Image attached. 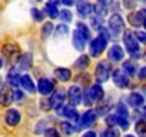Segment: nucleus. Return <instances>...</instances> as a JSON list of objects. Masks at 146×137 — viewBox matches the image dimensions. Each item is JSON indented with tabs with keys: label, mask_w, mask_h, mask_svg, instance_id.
Wrapping results in <instances>:
<instances>
[{
	"label": "nucleus",
	"mask_w": 146,
	"mask_h": 137,
	"mask_svg": "<svg viewBox=\"0 0 146 137\" xmlns=\"http://www.w3.org/2000/svg\"><path fill=\"white\" fill-rule=\"evenodd\" d=\"M103 99V89L100 84H93L89 87V90L86 92V94L82 97L83 104L85 106H92L96 101H100Z\"/></svg>",
	"instance_id": "f257e3e1"
},
{
	"label": "nucleus",
	"mask_w": 146,
	"mask_h": 137,
	"mask_svg": "<svg viewBox=\"0 0 146 137\" xmlns=\"http://www.w3.org/2000/svg\"><path fill=\"white\" fill-rule=\"evenodd\" d=\"M108 24H109V36L110 37L113 36V39H117L122 34L123 29H125V22H123L122 16L117 14V13H115V14L110 16Z\"/></svg>",
	"instance_id": "f03ea898"
},
{
	"label": "nucleus",
	"mask_w": 146,
	"mask_h": 137,
	"mask_svg": "<svg viewBox=\"0 0 146 137\" xmlns=\"http://www.w3.org/2000/svg\"><path fill=\"white\" fill-rule=\"evenodd\" d=\"M110 73H112V67H110V64H109L108 61H100V63L96 66L95 74H96L98 82H100V83L108 82L109 77H110Z\"/></svg>",
	"instance_id": "7ed1b4c3"
},
{
	"label": "nucleus",
	"mask_w": 146,
	"mask_h": 137,
	"mask_svg": "<svg viewBox=\"0 0 146 137\" xmlns=\"http://www.w3.org/2000/svg\"><path fill=\"white\" fill-rule=\"evenodd\" d=\"M82 97H83V92L80 89V86L75 84V86H70L69 90H67V99H69V103L72 107H75L78 104L82 103Z\"/></svg>",
	"instance_id": "20e7f679"
},
{
	"label": "nucleus",
	"mask_w": 146,
	"mask_h": 137,
	"mask_svg": "<svg viewBox=\"0 0 146 137\" xmlns=\"http://www.w3.org/2000/svg\"><path fill=\"white\" fill-rule=\"evenodd\" d=\"M123 43H125L127 51L132 53L133 56L139 53V41L136 40L135 33H132V32H126V33L123 34Z\"/></svg>",
	"instance_id": "39448f33"
},
{
	"label": "nucleus",
	"mask_w": 146,
	"mask_h": 137,
	"mask_svg": "<svg viewBox=\"0 0 146 137\" xmlns=\"http://www.w3.org/2000/svg\"><path fill=\"white\" fill-rule=\"evenodd\" d=\"M106 44H108V41L102 36H98L96 39H93L90 41V56L92 57H99L105 51Z\"/></svg>",
	"instance_id": "423d86ee"
},
{
	"label": "nucleus",
	"mask_w": 146,
	"mask_h": 137,
	"mask_svg": "<svg viewBox=\"0 0 146 137\" xmlns=\"http://www.w3.org/2000/svg\"><path fill=\"white\" fill-rule=\"evenodd\" d=\"M96 119H98V116H96V113H95L93 110H88V111H85V113L82 114V117H80L79 126H76L75 130L79 131V130H82V128H85V127L93 124V123L96 121Z\"/></svg>",
	"instance_id": "0eeeda50"
},
{
	"label": "nucleus",
	"mask_w": 146,
	"mask_h": 137,
	"mask_svg": "<svg viewBox=\"0 0 146 137\" xmlns=\"http://www.w3.org/2000/svg\"><path fill=\"white\" fill-rule=\"evenodd\" d=\"M113 82L117 87L120 89H126L129 86V76L122 70V68H116V70L113 72Z\"/></svg>",
	"instance_id": "6e6552de"
},
{
	"label": "nucleus",
	"mask_w": 146,
	"mask_h": 137,
	"mask_svg": "<svg viewBox=\"0 0 146 137\" xmlns=\"http://www.w3.org/2000/svg\"><path fill=\"white\" fill-rule=\"evenodd\" d=\"M64 92L63 90H59V92H54V94L52 96V99L49 100V106L50 109H54V110H60L64 104Z\"/></svg>",
	"instance_id": "1a4fd4ad"
},
{
	"label": "nucleus",
	"mask_w": 146,
	"mask_h": 137,
	"mask_svg": "<svg viewBox=\"0 0 146 137\" xmlns=\"http://www.w3.org/2000/svg\"><path fill=\"white\" fill-rule=\"evenodd\" d=\"M32 63H33L32 54L23 53V54H20V56L17 57V63H16L17 68H16V70H17V72H19V70H29V68L32 67Z\"/></svg>",
	"instance_id": "9d476101"
},
{
	"label": "nucleus",
	"mask_w": 146,
	"mask_h": 137,
	"mask_svg": "<svg viewBox=\"0 0 146 137\" xmlns=\"http://www.w3.org/2000/svg\"><path fill=\"white\" fill-rule=\"evenodd\" d=\"M106 121H108V124H112V127H113V126H119V127L123 128V130H127V128H129V121H127V119H125V117H122V116H117V114H110V116L106 119Z\"/></svg>",
	"instance_id": "9b49d317"
},
{
	"label": "nucleus",
	"mask_w": 146,
	"mask_h": 137,
	"mask_svg": "<svg viewBox=\"0 0 146 137\" xmlns=\"http://www.w3.org/2000/svg\"><path fill=\"white\" fill-rule=\"evenodd\" d=\"M13 103V90L9 86H3L0 89V104L9 106Z\"/></svg>",
	"instance_id": "f8f14e48"
},
{
	"label": "nucleus",
	"mask_w": 146,
	"mask_h": 137,
	"mask_svg": "<svg viewBox=\"0 0 146 137\" xmlns=\"http://www.w3.org/2000/svg\"><path fill=\"white\" fill-rule=\"evenodd\" d=\"M53 89H54V83H53L50 79H40L39 83H37V90H39V93L43 94V96L50 94V93L53 92Z\"/></svg>",
	"instance_id": "ddd939ff"
},
{
	"label": "nucleus",
	"mask_w": 146,
	"mask_h": 137,
	"mask_svg": "<svg viewBox=\"0 0 146 137\" xmlns=\"http://www.w3.org/2000/svg\"><path fill=\"white\" fill-rule=\"evenodd\" d=\"M5 121L7 126H17L19 121H20V113L16 110V109H9L5 114Z\"/></svg>",
	"instance_id": "4468645a"
},
{
	"label": "nucleus",
	"mask_w": 146,
	"mask_h": 137,
	"mask_svg": "<svg viewBox=\"0 0 146 137\" xmlns=\"http://www.w3.org/2000/svg\"><path fill=\"white\" fill-rule=\"evenodd\" d=\"M130 22H132V26L135 27H140V26H145V20H146V10L142 9L139 12H135L130 14Z\"/></svg>",
	"instance_id": "2eb2a0df"
},
{
	"label": "nucleus",
	"mask_w": 146,
	"mask_h": 137,
	"mask_svg": "<svg viewBox=\"0 0 146 137\" xmlns=\"http://www.w3.org/2000/svg\"><path fill=\"white\" fill-rule=\"evenodd\" d=\"M108 56H109V60H112V61H120V60L125 57V53H123V49H122L120 46L113 44V46L109 49Z\"/></svg>",
	"instance_id": "dca6fc26"
},
{
	"label": "nucleus",
	"mask_w": 146,
	"mask_h": 137,
	"mask_svg": "<svg viewBox=\"0 0 146 137\" xmlns=\"http://www.w3.org/2000/svg\"><path fill=\"white\" fill-rule=\"evenodd\" d=\"M76 7H78V13L80 17H88L93 12V5H90L88 2H79L76 5Z\"/></svg>",
	"instance_id": "f3484780"
},
{
	"label": "nucleus",
	"mask_w": 146,
	"mask_h": 137,
	"mask_svg": "<svg viewBox=\"0 0 146 137\" xmlns=\"http://www.w3.org/2000/svg\"><path fill=\"white\" fill-rule=\"evenodd\" d=\"M20 84H22V87L27 92V93H35L36 92V86H35V83H33V80H32V77L29 76V74H25V76H20Z\"/></svg>",
	"instance_id": "a211bd4d"
},
{
	"label": "nucleus",
	"mask_w": 146,
	"mask_h": 137,
	"mask_svg": "<svg viewBox=\"0 0 146 137\" xmlns=\"http://www.w3.org/2000/svg\"><path fill=\"white\" fill-rule=\"evenodd\" d=\"M127 101H129V104H130L132 107L139 109V107H142V106H143L145 99H143V96H142V94H139V93H136V92H135V93H130V94H129Z\"/></svg>",
	"instance_id": "6ab92c4d"
},
{
	"label": "nucleus",
	"mask_w": 146,
	"mask_h": 137,
	"mask_svg": "<svg viewBox=\"0 0 146 137\" xmlns=\"http://www.w3.org/2000/svg\"><path fill=\"white\" fill-rule=\"evenodd\" d=\"M60 116L69 119V120H78L79 116H78V110L72 106H63L62 107V111H60Z\"/></svg>",
	"instance_id": "aec40b11"
},
{
	"label": "nucleus",
	"mask_w": 146,
	"mask_h": 137,
	"mask_svg": "<svg viewBox=\"0 0 146 137\" xmlns=\"http://www.w3.org/2000/svg\"><path fill=\"white\" fill-rule=\"evenodd\" d=\"M72 41H73V46H75V49L76 50H79V51H82L83 49H85V46H86V40L75 30L73 32V37H72Z\"/></svg>",
	"instance_id": "412c9836"
},
{
	"label": "nucleus",
	"mask_w": 146,
	"mask_h": 137,
	"mask_svg": "<svg viewBox=\"0 0 146 137\" xmlns=\"http://www.w3.org/2000/svg\"><path fill=\"white\" fill-rule=\"evenodd\" d=\"M54 76L57 80L60 82H69L70 77H72V73L69 68H64V67H59L57 70H54Z\"/></svg>",
	"instance_id": "4be33fe9"
},
{
	"label": "nucleus",
	"mask_w": 146,
	"mask_h": 137,
	"mask_svg": "<svg viewBox=\"0 0 146 137\" xmlns=\"http://www.w3.org/2000/svg\"><path fill=\"white\" fill-rule=\"evenodd\" d=\"M7 83H9V86H19L20 84V73L16 68H12L7 73Z\"/></svg>",
	"instance_id": "5701e85b"
},
{
	"label": "nucleus",
	"mask_w": 146,
	"mask_h": 137,
	"mask_svg": "<svg viewBox=\"0 0 146 137\" xmlns=\"http://www.w3.org/2000/svg\"><path fill=\"white\" fill-rule=\"evenodd\" d=\"M46 14L52 19H56L59 16V9H57V2H49L46 3Z\"/></svg>",
	"instance_id": "b1692460"
},
{
	"label": "nucleus",
	"mask_w": 146,
	"mask_h": 137,
	"mask_svg": "<svg viewBox=\"0 0 146 137\" xmlns=\"http://www.w3.org/2000/svg\"><path fill=\"white\" fill-rule=\"evenodd\" d=\"M110 100L109 99H106V100H100V104H99V107H98V110L95 111L96 113V116H105V114H108L109 113V110H110Z\"/></svg>",
	"instance_id": "393cba45"
},
{
	"label": "nucleus",
	"mask_w": 146,
	"mask_h": 137,
	"mask_svg": "<svg viewBox=\"0 0 146 137\" xmlns=\"http://www.w3.org/2000/svg\"><path fill=\"white\" fill-rule=\"evenodd\" d=\"M76 32H78L86 41L90 39V30H89V27H88L85 23H82V22L78 23V24H76Z\"/></svg>",
	"instance_id": "a878e982"
},
{
	"label": "nucleus",
	"mask_w": 146,
	"mask_h": 137,
	"mask_svg": "<svg viewBox=\"0 0 146 137\" xmlns=\"http://www.w3.org/2000/svg\"><path fill=\"white\" fill-rule=\"evenodd\" d=\"M123 72L126 73V74H129V76H133L135 73H136V64H135V61L133 60H126V61H123Z\"/></svg>",
	"instance_id": "bb28decb"
},
{
	"label": "nucleus",
	"mask_w": 146,
	"mask_h": 137,
	"mask_svg": "<svg viewBox=\"0 0 146 137\" xmlns=\"http://www.w3.org/2000/svg\"><path fill=\"white\" fill-rule=\"evenodd\" d=\"M93 12L96 13V16L103 17V16L108 13V3H105V2H98V3L93 6Z\"/></svg>",
	"instance_id": "cd10ccee"
},
{
	"label": "nucleus",
	"mask_w": 146,
	"mask_h": 137,
	"mask_svg": "<svg viewBox=\"0 0 146 137\" xmlns=\"http://www.w3.org/2000/svg\"><path fill=\"white\" fill-rule=\"evenodd\" d=\"M19 53V47L16 46V44H5V47H3V54L6 56V57H13L15 54H17Z\"/></svg>",
	"instance_id": "c85d7f7f"
},
{
	"label": "nucleus",
	"mask_w": 146,
	"mask_h": 137,
	"mask_svg": "<svg viewBox=\"0 0 146 137\" xmlns=\"http://www.w3.org/2000/svg\"><path fill=\"white\" fill-rule=\"evenodd\" d=\"M89 63H90V60H89V56L83 54V56H80V57L76 60L75 66H76L78 68H80V70H85V68H88Z\"/></svg>",
	"instance_id": "c756f323"
},
{
	"label": "nucleus",
	"mask_w": 146,
	"mask_h": 137,
	"mask_svg": "<svg viewBox=\"0 0 146 137\" xmlns=\"http://www.w3.org/2000/svg\"><path fill=\"white\" fill-rule=\"evenodd\" d=\"M69 33V27L66 26V24H59V26H56V29H54V36L56 37H63V36H66Z\"/></svg>",
	"instance_id": "7c9ffc66"
},
{
	"label": "nucleus",
	"mask_w": 146,
	"mask_h": 137,
	"mask_svg": "<svg viewBox=\"0 0 146 137\" xmlns=\"http://www.w3.org/2000/svg\"><path fill=\"white\" fill-rule=\"evenodd\" d=\"M52 33H53V23H44L42 27V37L47 39Z\"/></svg>",
	"instance_id": "2f4dec72"
},
{
	"label": "nucleus",
	"mask_w": 146,
	"mask_h": 137,
	"mask_svg": "<svg viewBox=\"0 0 146 137\" xmlns=\"http://www.w3.org/2000/svg\"><path fill=\"white\" fill-rule=\"evenodd\" d=\"M57 17H60L62 22H64V23L72 22V13H70V10H67V9H64V10H59V16H57Z\"/></svg>",
	"instance_id": "473e14b6"
},
{
	"label": "nucleus",
	"mask_w": 146,
	"mask_h": 137,
	"mask_svg": "<svg viewBox=\"0 0 146 137\" xmlns=\"http://www.w3.org/2000/svg\"><path fill=\"white\" fill-rule=\"evenodd\" d=\"M100 137H119V131L115 127H109L105 131H102Z\"/></svg>",
	"instance_id": "72a5a7b5"
},
{
	"label": "nucleus",
	"mask_w": 146,
	"mask_h": 137,
	"mask_svg": "<svg viewBox=\"0 0 146 137\" xmlns=\"http://www.w3.org/2000/svg\"><path fill=\"white\" fill-rule=\"evenodd\" d=\"M60 130H62L64 134H72L73 131H76L75 127H73L70 123H66V121H62V123H60Z\"/></svg>",
	"instance_id": "f704fd0d"
},
{
	"label": "nucleus",
	"mask_w": 146,
	"mask_h": 137,
	"mask_svg": "<svg viewBox=\"0 0 146 137\" xmlns=\"http://www.w3.org/2000/svg\"><path fill=\"white\" fill-rule=\"evenodd\" d=\"M116 114H117V116H122V117L126 119L127 114H129V113H127V107H126L123 103H119V104L116 106Z\"/></svg>",
	"instance_id": "c9c22d12"
},
{
	"label": "nucleus",
	"mask_w": 146,
	"mask_h": 137,
	"mask_svg": "<svg viewBox=\"0 0 146 137\" xmlns=\"http://www.w3.org/2000/svg\"><path fill=\"white\" fill-rule=\"evenodd\" d=\"M92 27L93 29H96V30H99V29H102L103 27V20H102V17H99V16H95V17H92Z\"/></svg>",
	"instance_id": "e433bc0d"
},
{
	"label": "nucleus",
	"mask_w": 146,
	"mask_h": 137,
	"mask_svg": "<svg viewBox=\"0 0 146 137\" xmlns=\"http://www.w3.org/2000/svg\"><path fill=\"white\" fill-rule=\"evenodd\" d=\"M32 16L35 17L36 22H43V19H44V13L37 9H32Z\"/></svg>",
	"instance_id": "4c0bfd02"
},
{
	"label": "nucleus",
	"mask_w": 146,
	"mask_h": 137,
	"mask_svg": "<svg viewBox=\"0 0 146 137\" xmlns=\"http://www.w3.org/2000/svg\"><path fill=\"white\" fill-rule=\"evenodd\" d=\"M136 131H137L139 137H145V121L143 120L136 123Z\"/></svg>",
	"instance_id": "58836bf2"
},
{
	"label": "nucleus",
	"mask_w": 146,
	"mask_h": 137,
	"mask_svg": "<svg viewBox=\"0 0 146 137\" xmlns=\"http://www.w3.org/2000/svg\"><path fill=\"white\" fill-rule=\"evenodd\" d=\"M44 137H60V136H59L57 130H54V128H47V130L44 131Z\"/></svg>",
	"instance_id": "ea45409f"
},
{
	"label": "nucleus",
	"mask_w": 146,
	"mask_h": 137,
	"mask_svg": "<svg viewBox=\"0 0 146 137\" xmlns=\"http://www.w3.org/2000/svg\"><path fill=\"white\" fill-rule=\"evenodd\" d=\"M20 100H23V93L19 90H15L13 92V101H20Z\"/></svg>",
	"instance_id": "a19ab883"
},
{
	"label": "nucleus",
	"mask_w": 146,
	"mask_h": 137,
	"mask_svg": "<svg viewBox=\"0 0 146 137\" xmlns=\"http://www.w3.org/2000/svg\"><path fill=\"white\" fill-rule=\"evenodd\" d=\"M135 37H136V40L140 41V43H143V41L146 40V36H145L143 32H137V33H135Z\"/></svg>",
	"instance_id": "79ce46f5"
},
{
	"label": "nucleus",
	"mask_w": 146,
	"mask_h": 137,
	"mask_svg": "<svg viewBox=\"0 0 146 137\" xmlns=\"http://www.w3.org/2000/svg\"><path fill=\"white\" fill-rule=\"evenodd\" d=\"M145 73H146V67H140V72H139V79L140 80L145 79Z\"/></svg>",
	"instance_id": "37998d69"
},
{
	"label": "nucleus",
	"mask_w": 146,
	"mask_h": 137,
	"mask_svg": "<svg viewBox=\"0 0 146 137\" xmlns=\"http://www.w3.org/2000/svg\"><path fill=\"white\" fill-rule=\"evenodd\" d=\"M82 137H98V134H96L95 131H86Z\"/></svg>",
	"instance_id": "c03bdc74"
},
{
	"label": "nucleus",
	"mask_w": 146,
	"mask_h": 137,
	"mask_svg": "<svg viewBox=\"0 0 146 137\" xmlns=\"http://www.w3.org/2000/svg\"><path fill=\"white\" fill-rule=\"evenodd\" d=\"M63 5H64V6H72V5H75V3H73V2H70V0H67V2L64 0V2H63Z\"/></svg>",
	"instance_id": "a18cd8bd"
},
{
	"label": "nucleus",
	"mask_w": 146,
	"mask_h": 137,
	"mask_svg": "<svg viewBox=\"0 0 146 137\" xmlns=\"http://www.w3.org/2000/svg\"><path fill=\"white\" fill-rule=\"evenodd\" d=\"M2 64H3V61H2V59H0V68H2Z\"/></svg>",
	"instance_id": "49530a36"
},
{
	"label": "nucleus",
	"mask_w": 146,
	"mask_h": 137,
	"mask_svg": "<svg viewBox=\"0 0 146 137\" xmlns=\"http://www.w3.org/2000/svg\"><path fill=\"white\" fill-rule=\"evenodd\" d=\"M125 137H135V136H132V134H127V136H125Z\"/></svg>",
	"instance_id": "de8ad7c7"
},
{
	"label": "nucleus",
	"mask_w": 146,
	"mask_h": 137,
	"mask_svg": "<svg viewBox=\"0 0 146 137\" xmlns=\"http://www.w3.org/2000/svg\"><path fill=\"white\" fill-rule=\"evenodd\" d=\"M0 89H2V80H0Z\"/></svg>",
	"instance_id": "09e8293b"
}]
</instances>
